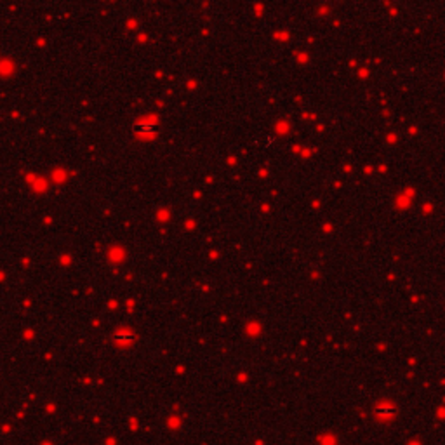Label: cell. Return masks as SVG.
Here are the masks:
<instances>
[{"instance_id": "cell-1", "label": "cell", "mask_w": 445, "mask_h": 445, "mask_svg": "<svg viewBox=\"0 0 445 445\" xmlns=\"http://www.w3.org/2000/svg\"><path fill=\"white\" fill-rule=\"evenodd\" d=\"M376 416H378L379 419H383V421H386V419H391V418L395 416V409H393V407H386V409L376 407Z\"/></svg>"}]
</instances>
